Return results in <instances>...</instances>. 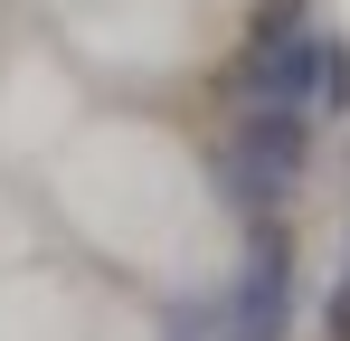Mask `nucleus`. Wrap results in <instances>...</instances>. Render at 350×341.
<instances>
[{
	"mask_svg": "<svg viewBox=\"0 0 350 341\" xmlns=\"http://www.w3.org/2000/svg\"><path fill=\"white\" fill-rule=\"evenodd\" d=\"M48 218L114 284H208L218 199L199 162L152 123H76L48 152Z\"/></svg>",
	"mask_w": 350,
	"mask_h": 341,
	"instance_id": "obj_1",
	"label": "nucleus"
},
{
	"mask_svg": "<svg viewBox=\"0 0 350 341\" xmlns=\"http://www.w3.org/2000/svg\"><path fill=\"white\" fill-rule=\"evenodd\" d=\"M123 313L133 303L114 294V275L105 266H57V247L0 275V341H114Z\"/></svg>",
	"mask_w": 350,
	"mask_h": 341,
	"instance_id": "obj_2",
	"label": "nucleus"
},
{
	"mask_svg": "<svg viewBox=\"0 0 350 341\" xmlns=\"http://www.w3.org/2000/svg\"><path fill=\"white\" fill-rule=\"evenodd\" d=\"M48 247H57L48 199H38L29 180H10V162H0V275H10V266H29V256H48Z\"/></svg>",
	"mask_w": 350,
	"mask_h": 341,
	"instance_id": "obj_3",
	"label": "nucleus"
}]
</instances>
